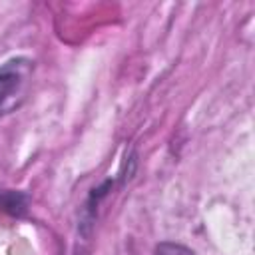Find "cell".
<instances>
[{
	"instance_id": "3957f363",
	"label": "cell",
	"mask_w": 255,
	"mask_h": 255,
	"mask_svg": "<svg viewBox=\"0 0 255 255\" xmlns=\"http://www.w3.org/2000/svg\"><path fill=\"white\" fill-rule=\"evenodd\" d=\"M153 255H195V253L185 245H179V243H173V241H163L155 247Z\"/></svg>"
},
{
	"instance_id": "7a4b0ae2",
	"label": "cell",
	"mask_w": 255,
	"mask_h": 255,
	"mask_svg": "<svg viewBox=\"0 0 255 255\" xmlns=\"http://www.w3.org/2000/svg\"><path fill=\"white\" fill-rule=\"evenodd\" d=\"M28 209V195L14 189H0V211L20 217Z\"/></svg>"
},
{
	"instance_id": "6da1fadb",
	"label": "cell",
	"mask_w": 255,
	"mask_h": 255,
	"mask_svg": "<svg viewBox=\"0 0 255 255\" xmlns=\"http://www.w3.org/2000/svg\"><path fill=\"white\" fill-rule=\"evenodd\" d=\"M34 62L28 58H12L0 66V118L16 112L30 90Z\"/></svg>"
}]
</instances>
